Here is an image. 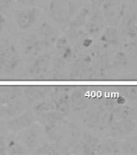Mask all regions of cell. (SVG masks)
Returning a JSON list of instances; mask_svg holds the SVG:
<instances>
[{"label":"cell","mask_w":137,"mask_h":155,"mask_svg":"<svg viewBox=\"0 0 137 155\" xmlns=\"http://www.w3.org/2000/svg\"><path fill=\"white\" fill-rule=\"evenodd\" d=\"M83 124L94 132H103L111 128L114 122L111 109L101 104H94L84 111Z\"/></svg>","instance_id":"cell-1"},{"label":"cell","mask_w":137,"mask_h":155,"mask_svg":"<svg viewBox=\"0 0 137 155\" xmlns=\"http://www.w3.org/2000/svg\"><path fill=\"white\" fill-rule=\"evenodd\" d=\"M102 78L92 62L90 55L79 56L70 63L68 79L73 81L99 80Z\"/></svg>","instance_id":"cell-2"},{"label":"cell","mask_w":137,"mask_h":155,"mask_svg":"<svg viewBox=\"0 0 137 155\" xmlns=\"http://www.w3.org/2000/svg\"><path fill=\"white\" fill-rule=\"evenodd\" d=\"M80 0H50L49 15L51 19L60 25H65L82 7Z\"/></svg>","instance_id":"cell-3"},{"label":"cell","mask_w":137,"mask_h":155,"mask_svg":"<svg viewBox=\"0 0 137 155\" xmlns=\"http://www.w3.org/2000/svg\"><path fill=\"white\" fill-rule=\"evenodd\" d=\"M65 36L72 45L77 57L89 55L90 49L94 45V40L86 29L82 28H69Z\"/></svg>","instance_id":"cell-4"},{"label":"cell","mask_w":137,"mask_h":155,"mask_svg":"<svg viewBox=\"0 0 137 155\" xmlns=\"http://www.w3.org/2000/svg\"><path fill=\"white\" fill-rule=\"evenodd\" d=\"M20 62V56L16 47L10 41L0 44V72L11 74L16 70Z\"/></svg>","instance_id":"cell-5"},{"label":"cell","mask_w":137,"mask_h":155,"mask_svg":"<svg viewBox=\"0 0 137 155\" xmlns=\"http://www.w3.org/2000/svg\"><path fill=\"white\" fill-rule=\"evenodd\" d=\"M73 87L69 85L52 86L49 98L55 104V108L60 113L67 116L71 111L70 106V93Z\"/></svg>","instance_id":"cell-6"},{"label":"cell","mask_w":137,"mask_h":155,"mask_svg":"<svg viewBox=\"0 0 137 155\" xmlns=\"http://www.w3.org/2000/svg\"><path fill=\"white\" fill-rule=\"evenodd\" d=\"M126 4L121 0H100V8L109 26H118Z\"/></svg>","instance_id":"cell-7"},{"label":"cell","mask_w":137,"mask_h":155,"mask_svg":"<svg viewBox=\"0 0 137 155\" xmlns=\"http://www.w3.org/2000/svg\"><path fill=\"white\" fill-rule=\"evenodd\" d=\"M90 9V14L84 27L86 31L94 37L101 34L106 23L100 8V0L92 1Z\"/></svg>","instance_id":"cell-8"},{"label":"cell","mask_w":137,"mask_h":155,"mask_svg":"<svg viewBox=\"0 0 137 155\" xmlns=\"http://www.w3.org/2000/svg\"><path fill=\"white\" fill-rule=\"evenodd\" d=\"M92 99L90 87L85 86L73 87L70 93L71 111L75 112L84 111L90 106Z\"/></svg>","instance_id":"cell-9"},{"label":"cell","mask_w":137,"mask_h":155,"mask_svg":"<svg viewBox=\"0 0 137 155\" xmlns=\"http://www.w3.org/2000/svg\"><path fill=\"white\" fill-rule=\"evenodd\" d=\"M52 54L49 52H42L38 56L29 61L28 67V74L33 78L39 79L45 77L46 74L50 71Z\"/></svg>","instance_id":"cell-10"},{"label":"cell","mask_w":137,"mask_h":155,"mask_svg":"<svg viewBox=\"0 0 137 155\" xmlns=\"http://www.w3.org/2000/svg\"><path fill=\"white\" fill-rule=\"evenodd\" d=\"M39 11L35 7H24L14 12V21L21 31H28L38 19Z\"/></svg>","instance_id":"cell-11"},{"label":"cell","mask_w":137,"mask_h":155,"mask_svg":"<svg viewBox=\"0 0 137 155\" xmlns=\"http://www.w3.org/2000/svg\"><path fill=\"white\" fill-rule=\"evenodd\" d=\"M42 136V126L39 123H35L24 130L19 132V141L28 150H36L41 145Z\"/></svg>","instance_id":"cell-12"},{"label":"cell","mask_w":137,"mask_h":155,"mask_svg":"<svg viewBox=\"0 0 137 155\" xmlns=\"http://www.w3.org/2000/svg\"><path fill=\"white\" fill-rule=\"evenodd\" d=\"M36 36L45 48L54 46L60 37V30L49 22L44 21L36 30Z\"/></svg>","instance_id":"cell-13"},{"label":"cell","mask_w":137,"mask_h":155,"mask_svg":"<svg viewBox=\"0 0 137 155\" xmlns=\"http://www.w3.org/2000/svg\"><path fill=\"white\" fill-rule=\"evenodd\" d=\"M20 45L22 53L28 61L38 56L45 48L41 44L36 34H28L23 36Z\"/></svg>","instance_id":"cell-14"},{"label":"cell","mask_w":137,"mask_h":155,"mask_svg":"<svg viewBox=\"0 0 137 155\" xmlns=\"http://www.w3.org/2000/svg\"><path fill=\"white\" fill-rule=\"evenodd\" d=\"M136 128L135 121L132 118L114 121L110 128L111 136L116 140H123L132 135Z\"/></svg>","instance_id":"cell-15"},{"label":"cell","mask_w":137,"mask_h":155,"mask_svg":"<svg viewBox=\"0 0 137 155\" xmlns=\"http://www.w3.org/2000/svg\"><path fill=\"white\" fill-rule=\"evenodd\" d=\"M23 87V96L29 104H33L37 101L49 97L52 86L49 85H26Z\"/></svg>","instance_id":"cell-16"},{"label":"cell","mask_w":137,"mask_h":155,"mask_svg":"<svg viewBox=\"0 0 137 155\" xmlns=\"http://www.w3.org/2000/svg\"><path fill=\"white\" fill-rule=\"evenodd\" d=\"M36 120V114L34 113L31 109H26L24 112L18 116L11 118L7 122V127L10 131L14 133H19L33 124Z\"/></svg>","instance_id":"cell-17"},{"label":"cell","mask_w":137,"mask_h":155,"mask_svg":"<svg viewBox=\"0 0 137 155\" xmlns=\"http://www.w3.org/2000/svg\"><path fill=\"white\" fill-rule=\"evenodd\" d=\"M53 47H54L53 55L57 56L68 62H72L73 61L77 58L72 45L70 44L65 35L58 38Z\"/></svg>","instance_id":"cell-18"},{"label":"cell","mask_w":137,"mask_h":155,"mask_svg":"<svg viewBox=\"0 0 137 155\" xmlns=\"http://www.w3.org/2000/svg\"><path fill=\"white\" fill-rule=\"evenodd\" d=\"M65 116L57 110L46 111L43 113L36 114V120L42 126L44 127H53V126L61 125L65 122Z\"/></svg>","instance_id":"cell-19"},{"label":"cell","mask_w":137,"mask_h":155,"mask_svg":"<svg viewBox=\"0 0 137 155\" xmlns=\"http://www.w3.org/2000/svg\"><path fill=\"white\" fill-rule=\"evenodd\" d=\"M70 62L57 56H52L51 61V75L54 80H68Z\"/></svg>","instance_id":"cell-20"},{"label":"cell","mask_w":137,"mask_h":155,"mask_svg":"<svg viewBox=\"0 0 137 155\" xmlns=\"http://www.w3.org/2000/svg\"><path fill=\"white\" fill-rule=\"evenodd\" d=\"M100 142V139L93 133H85L77 146L79 149V153L82 154H96L97 148Z\"/></svg>","instance_id":"cell-21"},{"label":"cell","mask_w":137,"mask_h":155,"mask_svg":"<svg viewBox=\"0 0 137 155\" xmlns=\"http://www.w3.org/2000/svg\"><path fill=\"white\" fill-rule=\"evenodd\" d=\"M123 38L119 29L114 26L107 27L100 34V42L110 48L119 45Z\"/></svg>","instance_id":"cell-22"},{"label":"cell","mask_w":137,"mask_h":155,"mask_svg":"<svg viewBox=\"0 0 137 155\" xmlns=\"http://www.w3.org/2000/svg\"><path fill=\"white\" fill-rule=\"evenodd\" d=\"M23 96V87L19 85H0V104H7Z\"/></svg>","instance_id":"cell-23"},{"label":"cell","mask_w":137,"mask_h":155,"mask_svg":"<svg viewBox=\"0 0 137 155\" xmlns=\"http://www.w3.org/2000/svg\"><path fill=\"white\" fill-rule=\"evenodd\" d=\"M28 102L25 98L22 96L19 97L13 101L5 104V116L12 118L18 116L28 109Z\"/></svg>","instance_id":"cell-24"},{"label":"cell","mask_w":137,"mask_h":155,"mask_svg":"<svg viewBox=\"0 0 137 155\" xmlns=\"http://www.w3.org/2000/svg\"><path fill=\"white\" fill-rule=\"evenodd\" d=\"M90 5H82L80 9L75 13L68 23L70 28H78L85 26L90 14Z\"/></svg>","instance_id":"cell-25"},{"label":"cell","mask_w":137,"mask_h":155,"mask_svg":"<svg viewBox=\"0 0 137 155\" xmlns=\"http://www.w3.org/2000/svg\"><path fill=\"white\" fill-rule=\"evenodd\" d=\"M122 153H121V143L119 140L115 138H109L103 142L99 143L97 148L96 154L116 155Z\"/></svg>","instance_id":"cell-26"},{"label":"cell","mask_w":137,"mask_h":155,"mask_svg":"<svg viewBox=\"0 0 137 155\" xmlns=\"http://www.w3.org/2000/svg\"><path fill=\"white\" fill-rule=\"evenodd\" d=\"M36 153L43 155H57L70 153L69 148L65 144H57V143H48L42 145H39L36 149Z\"/></svg>","instance_id":"cell-27"},{"label":"cell","mask_w":137,"mask_h":155,"mask_svg":"<svg viewBox=\"0 0 137 155\" xmlns=\"http://www.w3.org/2000/svg\"><path fill=\"white\" fill-rule=\"evenodd\" d=\"M130 62V60L124 51H118L112 55L110 70H114L115 71L125 70L129 66Z\"/></svg>","instance_id":"cell-28"},{"label":"cell","mask_w":137,"mask_h":155,"mask_svg":"<svg viewBox=\"0 0 137 155\" xmlns=\"http://www.w3.org/2000/svg\"><path fill=\"white\" fill-rule=\"evenodd\" d=\"M114 121L123 120V119L132 118L135 114V109L132 107L124 104H118L111 109Z\"/></svg>","instance_id":"cell-29"},{"label":"cell","mask_w":137,"mask_h":155,"mask_svg":"<svg viewBox=\"0 0 137 155\" xmlns=\"http://www.w3.org/2000/svg\"><path fill=\"white\" fill-rule=\"evenodd\" d=\"M116 91L121 96L125 98L126 100H137V85H119L116 86Z\"/></svg>","instance_id":"cell-30"},{"label":"cell","mask_w":137,"mask_h":155,"mask_svg":"<svg viewBox=\"0 0 137 155\" xmlns=\"http://www.w3.org/2000/svg\"><path fill=\"white\" fill-rule=\"evenodd\" d=\"M6 150L7 153L10 155H22L28 153L26 147L22 144L19 140H15L11 138L6 142Z\"/></svg>","instance_id":"cell-31"},{"label":"cell","mask_w":137,"mask_h":155,"mask_svg":"<svg viewBox=\"0 0 137 155\" xmlns=\"http://www.w3.org/2000/svg\"><path fill=\"white\" fill-rule=\"evenodd\" d=\"M31 110L33 111L35 114L43 113V112H46V111L56 110L55 104H54L53 100L48 97V99L46 98V99L34 103L32 104Z\"/></svg>","instance_id":"cell-32"},{"label":"cell","mask_w":137,"mask_h":155,"mask_svg":"<svg viewBox=\"0 0 137 155\" xmlns=\"http://www.w3.org/2000/svg\"><path fill=\"white\" fill-rule=\"evenodd\" d=\"M133 134V133H132ZM130 135L121 144V153L125 154H137V134Z\"/></svg>","instance_id":"cell-33"},{"label":"cell","mask_w":137,"mask_h":155,"mask_svg":"<svg viewBox=\"0 0 137 155\" xmlns=\"http://www.w3.org/2000/svg\"><path fill=\"white\" fill-rule=\"evenodd\" d=\"M124 52L128 55L130 61L137 63V41L132 40H128L124 44Z\"/></svg>","instance_id":"cell-34"},{"label":"cell","mask_w":137,"mask_h":155,"mask_svg":"<svg viewBox=\"0 0 137 155\" xmlns=\"http://www.w3.org/2000/svg\"><path fill=\"white\" fill-rule=\"evenodd\" d=\"M15 0H0V12L3 14L11 12Z\"/></svg>","instance_id":"cell-35"},{"label":"cell","mask_w":137,"mask_h":155,"mask_svg":"<svg viewBox=\"0 0 137 155\" xmlns=\"http://www.w3.org/2000/svg\"><path fill=\"white\" fill-rule=\"evenodd\" d=\"M123 37L128 39V40H132V41H137V24L132 28L128 30L127 32L123 35Z\"/></svg>","instance_id":"cell-36"},{"label":"cell","mask_w":137,"mask_h":155,"mask_svg":"<svg viewBox=\"0 0 137 155\" xmlns=\"http://www.w3.org/2000/svg\"><path fill=\"white\" fill-rule=\"evenodd\" d=\"M24 7H35L39 0H15Z\"/></svg>","instance_id":"cell-37"},{"label":"cell","mask_w":137,"mask_h":155,"mask_svg":"<svg viewBox=\"0 0 137 155\" xmlns=\"http://www.w3.org/2000/svg\"><path fill=\"white\" fill-rule=\"evenodd\" d=\"M7 154L6 150V140L2 135H0V155Z\"/></svg>","instance_id":"cell-38"},{"label":"cell","mask_w":137,"mask_h":155,"mask_svg":"<svg viewBox=\"0 0 137 155\" xmlns=\"http://www.w3.org/2000/svg\"><path fill=\"white\" fill-rule=\"evenodd\" d=\"M6 24V19L2 12H0V32L3 30Z\"/></svg>","instance_id":"cell-39"},{"label":"cell","mask_w":137,"mask_h":155,"mask_svg":"<svg viewBox=\"0 0 137 155\" xmlns=\"http://www.w3.org/2000/svg\"><path fill=\"white\" fill-rule=\"evenodd\" d=\"M5 116V105L0 104V117Z\"/></svg>","instance_id":"cell-40"},{"label":"cell","mask_w":137,"mask_h":155,"mask_svg":"<svg viewBox=\"0 0 137 155\" xmlns=\"http://www.w3.org/2000/svg\"><path fill=\"white\" fill-rule=\"evenodd\" d=\"M135 124H136V127H137V117H136V120H135Z\"/></svg>","instance_id":"cell-41"},{"label":"cell","mask_w":137,"mask_h":155,"mask_svg":"<svg viewBox=\"0 0 137 155\" xmlns=\"http://www.w3.org/2000/svg\"><path fill=\"white\" fill-rule=\"evenodd\" d=\"M88 1H91L92 2V1H94V0H88Z\"/></svg>","instance_id":"cell-42"}]
</instances>
